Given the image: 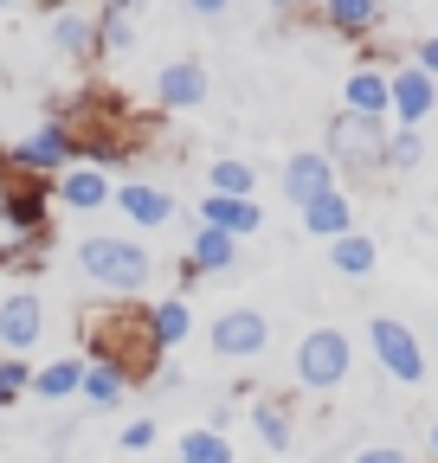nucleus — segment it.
<instances>
[{"label":"nucleus","instance_id":"obj_1","mask_svg":"<svg viewBox=\"0 0 438 463\" xmlns=\"http://www.w3.org/2000/svg\"><path fill=\"white\" fill-rule=\"evenodd\" d=\"M45 245H52V181H33L0 161V270L39 264Z\"/></svg>","mask_w":438,"mask_h":463},{"label":"nucleus","instance_id":"obj_2","mask_svg":"<svg viewBox=\"0 0 438 463\" xmlns=\"http://www.w3.org/2000/svg\"><path fill=\"white\" fill-rule=\"evenodd\" d=\"M90 361L123 367V373H129V386H136V380H148V373L161 367V341H155V328H148V303H142V309H136V303L103 309V316L90 322Z\"/></svg>","mask_w":438,"mask_h":463},{"label":"nucleus","instance_id":"obj_3","mask_svg":"<svg viewBox=\"0 0 438 463\" xmlns=\"http://www.w3.org/2000/svg\"><path fill=\"white\" fill-rule=\"evenodd\" d=\"M78 270L110 289V297H142V289L155 283V258L142 239H123V232H90V239L78 245Z\"/></svg>","mask_w":438,"mask_h":463},{"label":"nucleus","instance_id":"obj_4","mask_svg":"<svg viewBox=\"0 0 438 463\" xmlns=\"http://www.w3.org/2000/svg\"><path fill=\"white\" fill-rule=\"evenodd\" d=\"M387 136H394V123L336 109V123L322 136V155L336 161V174H348V181H380V174H387Z\"/></svg>","mask_w":438,"mask_h":463},{"label":"nucleus","instance_id":"obj_5","mask_svg":"<svg viewBox=\"0 0 438 463\" xmlns=\"http://www.w3.org/2000/svg\"><path fill=\"white\" fill-rule=\"evenodd\" d=\"M0 161L20 167V174H33V181H52V174H65L71 161H84V142H78V129L65 123V116H45V123L26 129Z\"/></svg>","mask_w":438,"mask_h":463},{"label":"nucleus","instance_id":"obj_6","mask_svg":"<svg viewBox=\"0 0 438 463\" xmlns=\"http://www.w3.org/2000/svg\"><path fill=\"white\" fill-rule=\"evenodd\" d=\"M348 361H355V341L342 335V328H309L303 341H297V386L303 392H336L342 380H348Z\"/></svg>","mask_w":438,"mask_h":463},{"label":"nucleus","instance_id":"obj_7","mask_svg":"<svg viewBox=\"0 0 438 463\" xmlns=\"http://www.w3.org/2000/svg\"><path fill=\"white\" fill-rule=\"evenodd\" d=\"M367 347H374V361H380L387 380H400V386H419L425 380V347H419V335L400 316H374L367 322Z\"/></svg>","mask_w":438,"mask_h":463},{"label":"nucleus","instance_id":"obj_8","mask_svg":"<svg viewBox=\"0 0 438 463\" xmlns=\"http://www.w3.org/2000/svg\"><path fill=\"white\" fill-rule=\"evenodd\" d=\"M206 347H213L219 361H258L264 347H271V322H264V309H245V303L219 309L213 328H206Z\"/></svg>","mask_w":438,"mask_h":463},{"label":"nucleus","instance_id":"obj_9","mask_svg":"<svg viewBox=\"0 0 438 463\" xmlns=\"http://www.w3.org/2000/svg\"><path fill=\"white\" fill-rule=\"evenodd\" d=\"M387 97H394V109H387V123H394V129H425V116L438 109V84L413 65V58L387 71Z\"/></svg>","mask_w":438,"mask_h":463},{"label":"nucleus","instance_id":"obj_10","mask_svg":"<svg viewBox=\"0 0 438 463\" xmlns=\"http://www.w3.org/2000/svg\"><path fill=\"white\" fill-rule=\"evenodd\" d=\"M52 200L71 206V213H103L117 200V181H110L103 161H71L65 174H52Z\"/></svg>","mask_w":438,"mask_h":463},{"label":"nucleus","instance_id":"obj_11","mask_svg":"<svg viewBox=\"0 0 438 463\" xmlns=\"http://www.w3.org/2000/svg\"><path fill=\"white\" fill-rule=\"evenodd\" d=\"M206 65L200 58H168V65L155 71V103L161 109H175V116H187V109H200L206 103Z\"/></svg>","mask_w":438,"mask_h":463},{"label":"nucleus","instance_id":"obj_12","mask_svg":"<svg viewBox=\"0 0 438 463\" xmlns=\"http://www.w3.org/2000/svg\"><path fill=\"white\" fill-rule=\"evenodd\" d=\"M45 335V309L33 289H14V297H0V354H33Z\"/></svg>","mask_w":438,"mask_h":463},{"label":"nucleus","instance_id":"obj_13","mask_svg":"<svg viewBox=\"0 0 438 463\" xmlns=\"http://www.w3.org/2000/svg\"><path fill=\"white\" fill-rule=\"evenodd\" d=\"M117 206L129 225H142V232H161V225H175V194L168 187H155V181H117Z\"/></svg>","mask_w":438,"mask_h":463},{"label":"nucleus","instance_id":"obj_14","mask_svg":"<svg viewBox=\"0 0 438 463\" xmlns=\"http://www.w3.org/2000/svg\"><path fill=\"white\" fill-rule=\"evenodd\" d=\"M239 264V239L233 232H213V225H194L187 239V258H181V283H200V277H219Z\"/></svg>","mask_w":438,"mask_h":463},{"label":"nucleus","instance_id":"obj_15","mask_svg":"<svg viewBox=\"0 0 438 463\" xmlns=\"http://www.w3.org/2000/svg\"><path fill=\"white\" fill-rule=\"evenodd\" d=\"M309 14L336 39H374L387 26V7H380V0H309Z\"/></svg>","mask_w":438,"mask_h":463},{"label":"nucleus","instance_id":"obj_16","mask_svg":"<svg viewBox=\"0 0 438 463\" xmlns=\"http://www.w3.org/2000/svg\"><path fill=\"white\" fill-rule=\"evenodd\" d=\"M328 187H342V174H336V161H328L322 148H297V155L284 161V194H290V206H309V200L328 194Z\"/></svg>","mask_w":438,"mask_h":463},{"label":"nucleus","instance_id":"obj_17","mask_svg":"<svg viewBox=\"0 0 438 463\" xmlns=\"http://www.w3.org/2000/svg\"><path fill=\"white\" fill-rule=\"evenodd\" d=\"M297 219H303V232H309V239L336 245L342 232H355V200H348L342 187H328V194H316L309 206H297Z\"/></svg>","mask_w":438,"mask_h":463},{"label":"nucleus","instance_id":"obj_18","mask_svg":"<svg viewBox=\"0 0 438 463\" xmlns=\"http://www.w3.org/2000/svg\"><path fill=\"white\" fill-rule=\"evenodd\" d=\"M342 109H348V116H374V123H387V109H394L387 71H380V65H355V71L342 78Z\"/></svg>","mask_w":438,"mask_h":463},{"label":"nucleus","instance_id":"obj_19","mask_svg":"<svg viewBox=\"0 0 438 463\" xmlns=\"http://www.w3.org/2000/svg\"><path fill=\"white\" fill-rule=\"evenodd\" d=\"M200 225H213V232H233V239H252V232L264 225V206L258 200H233V194H200Z\"/></svg>","mask_w":438,"mask_h":463},{"label":"nucleus","instance_id":"obj_20","mask_svg":"<svg viewBox=\"0 0 438 463\" xmlns=\"http://www.w3.org/2000/svg\"><path fill=\"white\" fill-rule=\"evenodd\" d=\"M52 52L59 58H97V7H59L52 14Z\"/></svg>","mask_w":438,"mask_h":463},{"label":"nucleus","instance_id":"obj_21","mask_svg":"<svg viewBox=\"0 0 438 463\" xmlns=\"http://www.w3.org/2000/svg\"><path fill=\"white\" fill-rule=\"evenodd\" d=\"M78 399L90 405V412H117V405L129 399V373L110 367V361H90L84 354V380H78Z\"/></svg>","mask_w":438,"mask_h":463},{"label":"nucleus","instance_id":"obj_22","mask_svg":"<svg viewBox=\"0 0 438 463\" xmlns=\"http://www.w3.org/2000/svg\"><path fill=\"white\" fill-rule=\"evenodd\" d=\"M136 45V0H97V58H123Z\"/></svg>","mask_w":438,"mask_h":463},{"label":"nucleus","instance_id":"obj_23","mask_svg":"<svg viewBox=\"0 0 438 463\" xmlns=\"http://www.w3.org/2000/svg\"><path fill=\"white\" fill-rule=\"evenodd\" d=\"M252 431H258V444L271 457H290V444H297V419H290L284 399H258L252 405Z\"/></svg>","mask_w":438,"mask_h":463},{"label":"nucleus","instance_id":"obj_24","mask_svg":"<svg viewBox=\"0 0 438 463\" xmlns=\"http://www.w3.org/2000/svg\"><path fill=\"white\" fill-rule=\"evenodd\" d=\"M78 380H84V354H59V361L33 367V399L65 405V399H78Z\"/></svg>","mask_w":438,"mask_h":463},{"label":"nucleus","instance_id":"obj_25","mask_svg":"<svg viewBox=\"0 0 438 463\" xmlns=\"http://www.w3.org/2000/svg\"><path fill=\"white\" fill-rule=\"evenodd\" d=\"M148 328H155V341H161V354H168V347H181V341L194 335V303H187V297L148 303Z\"/></svg>","mask_w":438,"mask_h":463},{"label":"nucleus","instance_id":"obj_26","mask_svg":"<svg viewBox=\"0 0 438 463\" xmlns=\"http://www.w3.org/2000/svg\"><path fill=\"white\" fill-rule=\"evenodd\" d=\"M206 194L252 200V194H258V167H252L245 155H213V167H206Z\"/></svg>","mask_w":438,"mask_h":463},{"label":"nucleus","instance_id":"obj_27","mask_svg":"<svg viewBox=\"0 0 438 463\" xmlns=\"http://www.w3.org/2000/svg\"><path fill=\"white\" fill-rule=\"evenodd\" d=\"M328 264H336L342 277H374V264H380V245L367 239L361 225H355V232H342V239L328 245Z\"/></svg>","mask_w":438,"mask_h":463},{"label":"nucleus","instance_id":"obj_28","mask_svg":"<svg viewBox=\"0 0 438 463\" xmlns=\"http://www.w3.org/2000/svg\"><path fill=\"white\" fill-rule=\"evenodd\" d=\"M175 457H181V463H239V457H233V438H226V431H206V425H194V431L175 444Z\"/></svg>","mask_w":438,"mask_h":463},{"label":"nucleus","instance_id":"obj_29","mask_svg":"<svg viewBox=\"0 0 438 463\" xmlns=\"http://www.w3.org/2000/svg\"><path fill=\"white\" fill-rule=\"evenodd\" d=\"M20 399H33V361L0 354V412H7V405H20Z\"/></svg>","mask_w":438,"mask_h":463},{"label":"nucleus","instance_id":"obj_30","mask_svg":"<svg viewBox=\"0 0 438 463\" xmlns=\"http://www.w3.org/2000/svg\"><path fill=\"white\" fill-rule=\"evenodd\" d=\"M425 161V136L419 129H394L387 136V174H413Z\"/></svg>","mask_w":438,"mask_h":463},{"label":"nucleus","instance_id":"obj_31","mask_svg":"<svg viewBox=\"0 0 438 463\" xmlns=\"http://www.w3.org/2000/svg\"><path fill=\"white\" fill-rule=\"evenodd\" d=\"M155 438H161V425H155V419H129V425L117 431V444H123L129 457H148V450H155Z\"/></svg>","mask_w":438,"mask_h":463},{"label":"nucleus","instance_id":"obj_32","mask_svg":"<svg viewBox=\"0 0 438 463\" xmlns=\"http://www.w3.org/2000/svg\"><path fill=\"white\" fill-rule=\"evenodd\" d=\"M413 65H419V71H425V78H432V84H438V33H432V39H419V45H413Z\"/></svg>","mask_w":438,"mask_h":463},{"label":"nucleus","instance_id":"obj_33","mask_svg":"<svg viewBox=\"0 0 438 463\" xmlns=\"http://www.w3.org/2000/svg\"><path fill=\"white\" fill-rule=\"evenodd\" d=\"M226 14H233V0H187V20H206L213 26V20H226Z\"/></svg>","mask_w":438,"mask_h":463},{"label":"nucleus","instance_id":"obj_34","mask_svg":"<svg viewBox=\"0 0 438 463\" xmlns=\"http://www.w3.org/2000/svg\"><path fill=\"white\" fill-rule=\"evenodd\" d=\"M355 463H406V450H394V444H367V450H355Z\"/></svg>","mask_w":438,"mask_h":463},{"label":"nucleus","instance_id":"obj_35","mask_svg":"<svg viewBox=\"0 0 438 463\" xmlns=\"http://www.w3.org/2000/svg\"><path fill=\"white\" fill-rule=\"evenodd\" d=\"M233 419H239L233 405H213V412H206V431H233Z\"/></svg>","mask_w":438,"mask_h":463},{"label":"nucleus","instance_id":"obj_36","mask_svg":"<svg viewBox=\"0 0 438 463\" xmlns=\"http://www.w3.org/2000/svg\"><path fill=\"white\" fill-rule=\"evenodd\" d=\"M425 444H432V457H438V419H432V425H425Z\"/></svg>","mask_w":438,"mask_h":463},{"label":"nucleus","instance_id":"obj_37","mask_svg":"<svg viewBox=\"0 0 438 463\" xmlns=\"http://www.w3.org/2000/svg\"><path fill=\"white\" fill-rule=\"evenodd\" d=\"M7 7H20V0H0V14H7Z\"/></svg>","mask_w":438,"mask_h":463},{"label":"nucleus","instance_id":"obj_38","mask_svg":"<svg viewBox=\"0 0 438 463\" xmlns=\"http://www.w3.org/2000/svg\"><path fill=\"white\" fill-rule=\"evenodd\" d=\"M432 328H438V322H432Z\"/></svg>","mask_w":438,"mask_h":463}]
</instances>
